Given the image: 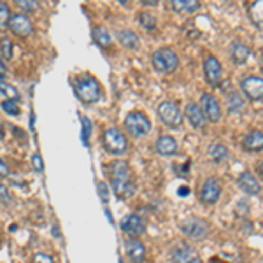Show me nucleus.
Returning <instances> with one entry per match:
<instances>
[{"label": "nucleus", "mask_w": 263, "mask_h": 263, "mask_svg": "<svg viewBox=\"0 0 263 263\" xmlns=\"http://www.w3.org/2000/svg\"><path fill=\"white\" fill-rule=\"evenodd\" d=\"M193 258H197V251L188 242H177L171 251L172 263H190Z\"/></svg>", "instance_id": "obj_13"}, {"label": "nucleus", "mask_w": 263, "mask_h": 263, "mask_svg": "<svg viewBox=\"0 0 263 263\" xmlns=\"http://www.w3.org/2000/svg\"><path fill=\"white\" fill-rule=\"evenodd\" d=\"M111 184L118 197L128 198L135 192V184L130 179V165L126 162H114L111 165Z\"/></svg>", "instance_id": "obj_1"}, {"label": "nucleus", "mask_w": 263, "mask_h": 263, "mask_svg": "<svg viewBox=\"0 0 263 263\" xmlns=\"http://www.w3.org/2000/svg\"><path fill=\"white\" fill-rule=\"evenodd\" d=\"M0 93H4V95L7 97V100H12V102L20 100V91L9 83H4V81L0 83Z\"/></svg>", "instance_id": "obj_27"}, {"label": "nucleus", "mask_w": 263, "mask_h": 263, "mask_svg": "<svg viewBox=\"0 0 263 263\" xmlns=\"http://www.w3.org/2000/svg\"><path fill=\"white\" fill-rule=\"evenodd\" d=\"M11 20V9L6 2H0V32H4L9 25Z\"/></svg>", "instance_id": "obj_28"}, {"label": "nucleus", "mask_w": 263, "mask_h": 263, "mask_svg": "<svg viewBox=\"0 0 263 263\" xmlns=\"http://www.w3.org/2000/svg\"><path fill=\"white\" fill-rule=\"evenodd\" d=\"M11 174V171H9V167H7L6 163H4V160L0 158V177H7Z\"/></svg>", "instance_id": "obj_37"}, {"label": "nucleus", "mask_w": 263, "mask_h": 263, "mask_svg": "<svg viewBox=\"0 0 263 263\" xmlns=\"http://www.w3.org/2000/svg\"><path fill=\"white\" fill-rule=\"evenodd\" d=\"M219 195H221V188H219V182L214 177H207L202 184L200 190V200L205 205H213L219 200Z\"/></svg>", "instance_id": "obj_11"}, {"label": "nucleus", "mask_w": 263, "mask_h": 263, "mask_svg": "<svg viewBox=\"0 0 263 263\" xmlns=\"http://www.w3.org/2000/svg\"><path fill=\"white\" fill-rule=\"evenodd\" d=\"M139 23H141V27H144V30L147 32H153L156 28V18L149 12H141L139 14Z\"/></svg>", "instance_id": "obj_26"}, {"label": "nucleus", "mask_w": 263, "mask_h": 263, "mask_svg": "<svg viewBox=\"0 0 263 263\" xmlns=\"http://www.w3.org/2000/svg\"><path fill=\"white\" fill-rule=\"evenodd\" d=\"M102 142H104V147L112 155H123L126 149H128V139L123 134L121 130L118 128H107L102 135Z\"/></svg>", "instance_id": "obj_4"}, {"label": "nucleus", "mask_w": 263, "mask_h": 263, "mask_svg": "<svg viewBox=\"0 0 263 263\" xmlns=\"http://www.w3.org/2000/svg\"><path fill=\"white\" fill-rule=\"evenodd\" d=\"M211 263H224V261L219 260V258H213V260H211Z\"/></svg>", "instance_id": "obj_41"}, {"label": "nucleus", "mask_w": 263, "mask_h": 263, "mask_svg": "<svg viewBox=\"0 0 263 263\" xmlns=\"http://www.w3.org/2000/svg\"><path fill=\"white\" fill-rule=\"evenodd\" d=\"M230 58H232L233 63L242 65V63H246V60L249 58V48L246 44H242V42L235 41L230 46Z\"/></svg>", "instance_id": "obj_20"}, {"label": "nucleus", "mask_w": 263, "mask_h": 263, "mask_svg": "<svg viewBox=\"0 0 263 263\" xmlns=\"http://www.w3.org/2000/svg\"><path fill=\"white\" fill-rule=\"evenodd\" d=\"M0 139H4V126L0 125Z\"/></svg>", "instance_id": "obj_43"}, {"label": "nucleus", "mask_w": 263, "mask_h": 263, "mask_svg": "<svg viewBox=\"0 0 263 263\" xmlns=\"http://www.w3.org/2000/svg\"><path fill=\"white\" fill-rule=\"evenodd\" d=\"M99 195L104 203L109 202V190H107V184H105V182H99Z\"/></svg>", "instance_id": "obj_34"}, {"label": "nucleus", "mask_w": 263, "mask_h": 263, "mask_svg": "<svg viewBox=\"0 0 263 263\" xmlns=\"http://www.w3.org/2000/svg\"><path fill=\"white\" fill-rule=\"evenodd\" d=\"M181 230L192 239H203L207 235V223L198 218H188L181 223Z\"/></svg>", "instance_id": "obj_12"}, {"label": "nucleus", "mask_w": 263, "mask_h": 263, "mask_svg": "<svg viewBox=\"0 0 263 263\" xmlns=\"http://www.w3.org/2000/svg\"><path fill=\"white\" fill-rule=\"evenodd\" d=\"M125 249H126L128 258L134 263H142L144 260H146V248H144V244H141L139 240H135V239L126 240Z\"/></svg>", "instance_id": "obj_16"}, {"label": "nucleus", "mask_w": 263, "mask_h": 263, "mask_svg": "<svg viewBox=\"0 0 263 263\" xmlns=\"http://www.w3.org/2000/svg\"><path fill=\"white\" fill-rule=\"evenodd\" d=\"M186 118H188V121L192 123L193 128L202 130L203 126H205V118H203L200 107H198L195 102H190V104L186 105Z\"/></svg>", "instance_id": "obj_18"}, {"label": "nucleus", "mask_w": 263, "mask_h": 263, "mask_svg": "<svg viewBox=\"0 0 263 263\" xmlns=\"http://www.w3.org/2000/svg\"><path fill=\"white\" fill-rule=\"evenodd\" d=\"M2 109L11 116H18L20 114V105L18 102H12V100H4L2 102Z\"/></svg>", "instance_id": "obj_30"}, {"label": "nucleus", "mask_w": 263, "mask_h": 263, "mask_svg": "<svg viewBox=\"0 0 263 263\" xmlns=\"http://www.w3.org/2000/svg\"><path fill=\"white\" fill-rule=\"evenodd\" d=\"M198 107H200L205 121L216 123L221 118V105H219L218 99L214 95H211V93H203L200 97V105Z\"/></svg>", "instance_id": "obj_7"}, {"label": "nucleus", "mask_w": 263, "mask_h": 263, "mask_svg": "<svg viewBox=\"0 0 263 263\" xmlns=\"http://www.w3.org/2000/svg\"><path fill=\"white\" fill-rule=\"evenodd\" d=\"M239 186H240V190L246 193H249V195H258L260 193V190H261V186H260V182H258L256 177L253 176L251 172H242L239 176Z\"/></svg>", "instance_id": "obj_17"}, {"label": "nucleus", "mask_w": 263, "mask_h": 263, "mask_svg": "<svg viewBox=\"0 0 263 263\" xmlns=\"http://www.w3.org/2000/svg\"><path fill=\"white\" fill-rule=\"evenodd\" d=\"M81 123H83V142H84V146H88V139H90V134H91V121L88 120L86 116H83Z\"/></svg>", "instance_id": "obj_32"}, {"label": "nucleus", "mask_w": 263, "mask_h": 263, "mask_svg": "<svg viewBox=\"0 0 263 263\" xmlns=\"http://www.w3.org/2000/svg\"><path fill=\"white\" fill-rule=\"evenodd\" d=\"M118 41H120V44L125 46L126 49H137L139 48V37L135 35L132 30H126V28H123V30L118 32Z\"/></svg>", "instance_id": "obj_22"}, {"label": "nucleus", "mask_w": 263, "mask_h": 263, "mask_svg": "<svg viewBox=\"0 0 263 263\" xmlns=\"http://www.w3.org/2000/svg\"><path fill=\"white\" fill-rule=\"evenodd\" d=\"M227 105H228V111L230 112H239L244 109V99L239 95V93H230L228 95V100H227Z\"/></svg>", "instance_id": "obj_25"}, {"label": "nucleus", "mask_w": 263, "mask_h": 263, "mask_svg": "<svg viewBox=\"0 0 263 263\" xmlns=\"http://www.w3.org/2000/svg\"><path fill=\"white\" fill-rule=\"evenodd\" d=\"M171 7L176 12H195L200 9V2L198 0H172Z\"/></svg>", "instance_id": "obj_21"}, {"label": "nucleus", "mask_w": 263, "mask_h": 263, "mask_svg": "<svg viewBox=\"0 0 263 263\" xmlns=\"http://www.w3.org/2000/svg\"><path fill=\"white\" fill-rule=\"evenodd\" d=\"M125 128L132 137H142V135L149 134L151 121L144 112L135 111V112H130L128 116L125 118Z\"/></svg>", "instance_id": "obj_5"}, {"label": "nucleus", "mask_w": 263, "mask_h": 263, "mask_svg": "<svg viewBox=\"0 0 263 263\" xmlns=\"http://www.w3.org/2000/svg\"><path fill=\"white\" fill-rule=\"evenodd\" d=\"M155 149L162 156H174L177 153V142L172 135H162L156 139Z\"/></svg>", "instance_id": "obj_15"}, {"label": "nucleus", "mask_w": 263, "mask_h": 263, "mask_svg": "<svg viewBox=\"0 0 263 263\" xmlns=\"http://www.w3.org/2000/svg\"><path fill=\"white\" fill-rule=\"evenodd\" d=\"M4 78H6V67L0 63V79H4Z\"/></svg>", "instance_id": "obj_38"}, {"label": "nucleus", "mask_w": 263, "mask_h": 263, "mask_svg": "<svg viewBox=\"0 0 263 263\" xmlns=\"http://www.w3.org/2000/svg\"><path fill=\"white\" fill-rule=\"evenodd\" d=\"M33 263H54V261H53V258H51L49 254L37 253L35 256H33Z\"/></svg>", "instance_id": "obj_35"}, {"label": "nucleus", "mask_w": 263, "mask_h": 263, "mask_svg": "<svg viewBox=\"0 0 263 263\" xmlns=\"http://www.w3.org/2000/svg\"><path fill=\"white\" fill-rule=\"evenodd\" d=\"M0 53H2V57L6 58V60H11L12 58V42L7 39V37H4V39L0 41Z\"/></svg>", "instance_id": "obj_29"}, {"label": "nucleus", "mask_w": 263, "mask_h": 263, "mask_svg": "<svg viewBox=\"0 0 263 263\" xmlns=\"http://www.w3.org/2000/svg\"><path fill=\"white\" fill-rule=\"evenodd\" d=\"M32 165H33V168H35L37 172H42V168H44V165H42V158H41V155H33V156H32Z\"/></svg>", "instance_id": "obj_36"}, {"label": "nucleus", "mask_w": 263, "mask_h": 263, "mask_svg": "<svg viewBox=\"0 0 263 263\" xmlns=\"http://www.w3.org/2000/svg\"><path fill=\"white\" fill-rule=\"evenodd\" d=\"M0 202L6 203V205L12 203V197H11L9 190H7V186L2 184V182H0Z\"/></svg>", "instance_id": "obj_33"}, {"label": "nucleus", "mask_w": 263, "mask_h": 263, "mask_svg": "<svg viewBox=\"0 0 263 263\" xmlns=\"http://www.w3.org/2000/svg\"><path fill=\"white\" fill-rule=\"evenodd\" d=\"M244 95L253 102H260L263 97V79L260 76H248L240 83Z\"/></svg>", "instance_id": "obj_8"}, {"label": "nucleus", "mask_w": 263, "mask_h": 263, "mask_svg": "<svg viewBox=\"0 0 263 263\" xmlns=\"http://www.w3.org/2000/svg\"><path fill=\"white\" fill-rule=\"evenodd\" d=\"M242 147L246 151H260L263 147V134L261 130H251L244 135Z\"/></svg>", "instance_id": "obj_19"}, {"label": "nucleus", "mask_w": 263, "mask_h": 263, "mask_svg": "<svg viewBox=\"0 0 263 263\" xmlns=\"http://www.w3.org/2000/svg\"><path fill=\"white\" fill-rule=\"evenodd\" d=\"M16 6H18L20 9L25 11V12H32V11H37L39 4L33 2V0H18V2H16Z\"/></svg>", "instance_id": "obj_31"}, {"label": "nucleus", "mask_w": 263, "mask_h": 263, "mask_svg": "<svg viewBox=\"0 0 263 263\" xmlns=\"http://www.w3.org/2000/svg\"><path fill=\"white\" fill-rule=\"evenodd\" d=\"M190 193V190L188 188H181L179 190V195H188Z\"/></svg>", "instance_id": "obj_40"}, {"label": "nucleus", "mask_w": 263, "mask_h": 263, "mask_svg": "<svg viewBox=\"0 0 263 263\" xmlns=\"http://www.w3.org/2000/svg\"><path fill=\"white\" fill-rule=\"evenodd\" d=\"M121 230L128 237H141L144 233V221L137 214H128L121 219L120 223Z\"/></svg>", "instance_id": "obj_14"}, {"label": "nucleus", "mask_w": 263, "mask_h": 263, "mask_svg": "<svg viewBox=\"0 0 263 263\" xmlns=\"http://www.w3.org/2000/svg\"><path fill=\"white\" fill-rule=\"evenodd\" d=\"M72 84H74L76 95H78L83 102H86V104H93V102H97L100 99V95H102L100 84L91 74L76 76Z\"/></svg>", "instance_id": "obj_2"}, {"label": "nucleus", "mask_w": 263, "mask_h": 263, "mask_svg": "<svg viewBox=\"0 0 263 263\" xmlns=\"http://www.w3.org/2000/svg\"><path fill=\"white\" fill-rule=\"evenodd\" d=\"M93 41L100 46V48H109L112 44V37L107 32V28L104 27H95L93 28Z\"/></svg>", "instance_id": "obj_24"}, {"label": "nucleus", "mask_w": 263, "mask_h": 263, "mask_svg": "<svg viewBox=\"0 0 263 263\" xmlns=\"http://www.w3.org/2000/svg\"><path fill=\"white\" fill-rule=\"evenodd\" d=\"M203 74H205V79L211 86H219L221 84V78H223V69L221 63L216 57H207L205 62H203Z\"/></svg>", "instance_id": "obj_9"}, {"label": "nucleus", "mask_w": 263, "mask_h": 263, "mask_svg": "<svg viewBox=\"0 0 263 263\" xmlns=\"http://www.w3.org/2000/svg\"><path fill=\"white\" fill-rule=\"evenodd\" d=\"M7 28L18 37H28L33 32V25L32 21L28 20V16L25 14H11L9 25Z\"/></svg>", "instance_id": "obj_10"}, {"label": "nucleus", "mask_w": 263, "mask_h": 263, "mask_svg": "<svg viewBox=\"0 0 263 263\" xmlns=\"http://www.w3.org/2000/svg\"><path fill=\"white\" fill-rule=\"evenodd\" d=\"M207 155H209V158L213 160V162L221 163L224 160H228L230 153H228V149L223 146V144H211L209 149H207Z\"/></svg>", "instance_id": "obj_23"}, {"label": "nucleus", "mask_w": 263, "mask_h": 263, "mask_svg": "<svg viewBox=\"0 0 263 263\" xmlns=\"http://www.w3.org/2000/svg\"><path fill=\"white\" fill-rule=\"evenodd\" d=\"M190 263H203V261L200 260V258H193V260L190 261Z\"/></svg>", "instance_id": "obj_42"}, {"label": "nucleus", "mask_w": 263, "mask_h": 263, "mask_svg": "<svg viewBox=\"0 0 263 263\" xmlns=\"http://www.w3.org/2000/svg\"><path fill=\"white\" fill-rule=\"evenodd\" d=\"M151 63H153V69L160 72V74H172L179 67V58H177V54L172 49L162 48L153 53Z\"/></svg>", "instance_id": "obj_3"}, {"label": "nucleus", "mask_w": 263, "mask_h": 263, "mask_svg": "<svg viewBox=\"0 0 263 263\" xmlns=\"http://www.w3.org/2000/svg\"><path fill=\"white\" fill-rule=\"evenodd\" d=\"M158 116L171 128H179L182 125V112L179 105L172 100H165L158 105Z\"/></svg>", "instance_id": "obj_6"}, {"label": "nucleus", "mask_w": 263, "mask_h": 263, "mask_svg": "<svg viewBox=\"0 0 263 263\" xmlns=\"http://www.w3.org/2000/svg\"><path fill=\"white\" fill-rule=\"evenodd\" d=\"M142 4H146V6H155L156 0H142Z\"/></svg>", "instance_id": "obj_39"}]
</instances>
